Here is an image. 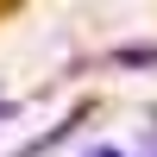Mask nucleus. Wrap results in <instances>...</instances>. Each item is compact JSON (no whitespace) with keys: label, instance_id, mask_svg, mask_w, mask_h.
I'll return each mask as SVG.
<instances>
[{"label":"nucleus","instance_id":"obj_1","mask_svg":"<svg viewBox=\"0 0 157 157\" xmlns=\"http://www.w3.org/2000/svg\"><path fill=\"white\" fill-rule=\"evenodd\" d=\"M113 63H120V69H138V63H157V44H126V50H113Z\"/></svg>","mask_w":157,"mask_h":157},{"label":"nucleus","instance_id":"obj_2","mask_svg":"<svg viewBox=\"0 0 157 157\" xmlns=\"http://www.w3.org/2000/svg\"><path fill=\"white\" fill-rule=\"evenodd\" d=\"M6 113H19V101H0V120H6Z\"/></svg>","mask_w":157,"mask_h":157},{"label":"nucleus","instance_id":"obj_3","mask_svg":"<svg viewBox=\"0 0 157 157\" xmlns=\"http://www.w3.org/2000/svg\"><path fill=\"white\" fill-rule=\"evenodd\" d=\"M145 157H157V132H151V138H145Z\"/></svg>","mask_w":157,"mask_h":157},{"label":"nucleus","instance_id":"obj_4","mask_svg":"<svg viewBox=\"0 0 157 157\" xmlns=\"http://www.w3.org/2000/svg\"><path fill=\"white\" fill-rule=\"evenodd\" d=\"M88 157H120V151H107V145H101V151H88Z\"/></svg>","mask_w":157,"mask_h":157},{"label":"nucleus","instance_id":"obj_5","mask_svg":"<svg viewBox=\"0 0 157 157\" xmlns=\"http://www.w3.org/2000/svg\"><path fill=\"white\" fill-rule=\"evenodd\" d=\"M19 157H38V145H32V151H19Z\"/></svg>","mask_w":157,"mask_h":157}]
</instances>
